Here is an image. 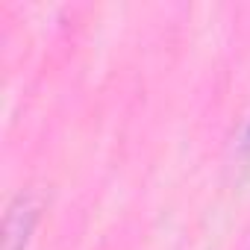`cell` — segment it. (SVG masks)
Instances as JSON below:
<instances>
[{
  "label": "cell",
  "mask_w": 250,
  "mask_h": 250,
  "mask_svg": "<svg viewBox=\"0 0 250 250\" xmlns=\"http://www.w3.org/2000/svg\"><path fill=\"white\" fill-rule=\"evenodd\" d=\"M36 218H39V203L30 194H21L12 203L9 215H6V244H3V250H21L33 224H36Z\"/></svg>",
  "instance_id": "obj_1"
}]
</instances>
